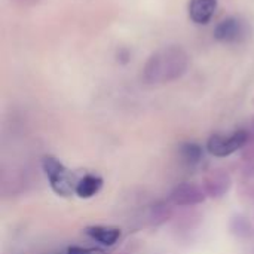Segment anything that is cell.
<instances>
[{
    "label": "cell",
    "mask_w": 254,
    "mask_h": 254,
    "mask_svg": "<svg viewBox=\"0 0 254 254\" xmlns=\"http://www.w3.org/2000/svg\"><path fill=\"white\" fill-rule=\"evenodd\" d=\"M103 188V179L94 174H88L83 179H80L76 185V195L79 198H92L94 195H97L100 192V189Z\"/></svg>",
    "instance_id": "obj_8"
},
{
    "label": "cell",
    "mask_w": 254,
    "mask_h": 254,
    "mask_svg": "<svg viewBox=\"0 0 254 254\" xmlns=\"http://www.w3.org/2000/svg\"><path fill=\"white\" fill-rule=\"evenodd\" d=\"M231 186H232V179L222 168H214V170L208 171L205 174L204 183H202V188H204L207 196L214 198V199L225 196L231 190Z\"/></svg>",
    "instance_id": "obj_5"
},
{
    "label": "cell",
    "mask_w": 254,
    "mask_h": 254,
    "mask_svg": "<svg viewBox=\"0 0 254 254\" xmlns=\"http://www.w3.org/2000/svg\"><path fill=\"white\" fill-rule=\"evenodd\" d=\"M247 140H249V135L246 131H235L228 135L216 134L210 137L207 143V149L211 155L217 158H226L235 153L237 150L243 149L247 144Z\"/></svg>",
    "instance_id": "obj_3"
},
{
    "label": "cell",
    "mask_w": 254,
    "mask_h": 254,
    "mask_svg": "<svg viewBox=\"0 0 254 254\" xmlns=\"http://www.w3.org/2000/svg\"><path fill=\"white\" fill-rule=\"evenodd\" d=\"M231 232L240 238H247L252 235V225L249 223V220L244 216H235L231 220Z\"/></svg>",
    "instance_id": "obj_12"
},
{
    "label": "cell",
    "mask_w": 254,
    "mask_h": 254,
    "mask_svg": "<svg viewBox=\"0 0 254 254\" xmlns=\"http://www.w3.org/2000/svg\"><path fill=\"white\" fill-rule=\"evenodd\" d=\"M217 7V0H190L189 16L195 24H208Z\"/></svg>",
    "instance_id": "obj_6"
},
{
    "label": "cell",
    "mask_w": 254,
    "mask_h": 254,
    "mask_svg": "<svg viewBox=\"0 0 254 254\" xmlns=\"http://www.w3.org/2000/svg\"><path fill=\"white\" fill-rule=\"evenodd\" d=\"M243 164L246 174L254 177V143L243 150Z\"/></svg>",
    "instance_id": "obj_13"
},
{
    "label": "cell",
    "mask_w": 254,
    "mask_h": 254,
    "mask_svg": "<svg viewBox=\"0 0 254 254\" xmlns=\"http://www.w3.org/2000/svg\"><path fill=\"white\" fill-rule=\"evenodd\" d=\"M189 67V55L180 46H165L156 51L144 65L147 83H167L180 79Z\"/></svg>",
    "instance_id": "obj_1"
},
{
    "label": "cell",
    "mask_w": 254,
    "mask_h": 254,
    "mask_svg": "<svg viewBox=\"0 0 254 254\" xmlns=\"http://www.w3.org/2000/svg\"><path fill=\"white\" fill-rule=\"evenodd\" d=\"M173 204L168 201V202H156L153 207H152V211H150V222L153 225H162L165 223L171 216H173Z\"/></svg>",
    "instance_id": "obj_10"
},
{
    "label": "cell",
    "mask_w": 254,
    "mask_h": 254,
    "mask_svg": "<svg viewBox=\"0 0 254 254\" xmlns=\"http://www.w3.org/2000/svg\"><path fill=\"white\" fill-rule=\"evenodd\" d=\"M180 156L183 162L195 165L202 159V147L196 143H186L180 149Z\"/></svg>",
    "instance_id": "obj_11"
},
{
    "label": "cell",
    "mask_w": 254,
    "mask_h": 254,
    "mask_svg": "<svg viewBox=\"0 0 254 254\" xmlns=\"http://www.w3.org/2000/svg\"><path fill=\"white\" fill-rule=\"evenodd\" d=\"M43 171L49 180V185L52 190L60 196H70L71 193H76V185L74 176L55 158L45 156L42 159Z\"/></svg>",
    "instance_id": "obj_2"
},
{
    "label": "cell",
    "mask_w": 254,
    "mask_h": 254,
    "mask_svg": "<svg viewBox=\"0 0 254 254\" xmlns=\"http://www.w3.org/2000/svg\"><path fill=\"white\" fill-rule=\"evenodd\" d=\"M241 34V24L240 21L234 19V18H229V19H225L222 21L216 30H214V36L216 39L222 40V42H232V40H237Z\"/></svg>",
    "instance_id": "obj_9"
},
{
    "label": "cell",
    "mask_w": 254,
    "mask_h": 254,
    "mask_svg": "<svg viewBox=\"0 0 254 254\" xmlns=\"http://www.w3.org/2000/svg\"><path fill=\"white\" fill-rule=\"evenodd\" d=\"M67 254H106L100 249H83V247H71Z\"/></svg>",
    "instance_id": "obj_14"
},
{
    "label": "cell",
    "mask_w": 254,
    "mask_h": 254,
    "mask_svg": "<svg viewBox=\"0 0 254 254\" xmlns=\"http://www.w3.org/2000/svg\"><path fill=\"white\" fill-rule=\"evenodd\" d=\"M85 234L103 246H113L121 237V231L112 226H89L85 229Z\"/></svg>",
    "instance_id": "obj_7"
},
{
    "label": "cell",
    "mask_w": 254,
    "mask_h": 254,
    "mask_svg": "<svg viewBox=\"0 0 254 254\" xmlns=\"http://www.w3.org/2000/svg\"><path fill=\"white\" fill-rule=\"evenodd\" d=\"M205 198H207V193L204 188L193 185V183H183L170 193L168 201L174 207H192V205L202 204Z\"/></svg>",
    "instance_id": "obj_4"
}]
</instances>
